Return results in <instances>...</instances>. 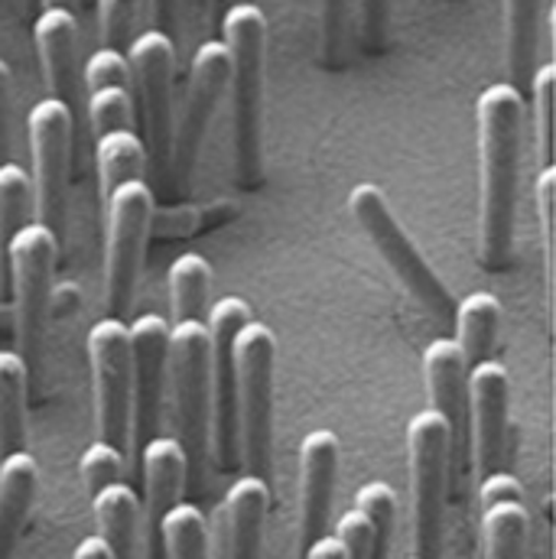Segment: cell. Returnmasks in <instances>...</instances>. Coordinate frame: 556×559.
<instances>
[{
	"mask_svg": "<svg viewBox=\"0 0 556 559\" xmlns=\"http://www.w3.org/2000/svg\"><path fill=\"white\" fill-rule=\"evenodd\" d=\"M478 159H482V202H478V261L498 274L514 254L518 215V173H521V128L524 98L508 82H495L478 95Z\"/></svg>",
	"mask_w": 556,
	"mask_h": 559,
	"instance_id": "obj_1",
	"label": "cell"
},
{
	"mask_svg": "<svg viewBox=\"0 0 556 559\" xmlns=\"http://www.w3.org/2000/svg\"><path fill=\"white\" fill-rule=\"evenodd\" d=\"M228 49V92H232V138L235 176L241 189L264 182V62H268V20L258 3H232L222 16Z\"/></svg>",
	"mask_w": 556,
	"mask_h": 559,
	"instance_id": "obj_2",
	"label": "cell"
},
{
	"mask_svg": "<svg viewBox=\"0 0 556 559\" xmlns=\"http://www.w3.org/2000/svg\"><path fill=\"white\" fill-rule=\"evenodd\" d=\"M348 212L358 222V228L365 231V238L371 241V248L378 251V258L388 264L391 277L407 289V296L417 302L429 319L452 329L456 299L446 289V283L439 280V274L426 264V258L419 254V248L414 245V238L404 231L398 215L391 212L388 195L375 182H358L348 192Z\"/></svg>",
	"mask_w": 556,
	"mask_h": 559,
	"instance_id": "obj_3",
	"label": "cell"
},
{
	"mask_svg": "<svg viewBox=\"0 0 556 559\" xmlns=\"http://www.w3.org/2000/svg\"><path fill=\"white\" fill-rule=\"evenodd\" d=\"M173 388L176 442L186 455V485L202 495L209 468V329L205 322H173L166 348Z\"/></svg>",
	"mask_w": 556,
	"mask_h": 559,
	"instance_id": "obj_4",
	"label": "cell"
},
{
	"mask_svg": "<svg viewBox=\"0 0 556 559\" xmlns=\"http://www.w3.org/2000/svg\"><path fill=\"white\" fill-rule=\"evenodd\" d=\"M238 361V439L248 475L271 485L274 475V378L277 338L264 322H248L235 338Z\"/></svg>",
	"mask_w": 556,
	"mask_h": 559,
	"instance_id": "obj_5",
	"label": "cell"
},
{
	"mask_svg": "<svg viewBox=\"0 0 556 559\" xmlns=\"http://www.w3.org/2000/svg\"><path fill=\"white\" fill-rule=\"evenodd\" d=\"M10 296H13V332H16V355L26 365L29 384L43 378V342H46V319H49V296H52V271L59 258V238L29 222L10 241Z\"/></svg>",
	"mask_w": 556,
	"mask_h": 559,
	"instance_id": "obj_6",
	"label": "cell"
},
{
	"mask_svg": "<svg viewBox=\"0 0 556 559\" xmlns=\"http://www.w3.org/2000/svg\"><path fill=\"white\" fill-rule=\"evenodd\" d=\"M251 322V306L241 296H222L209 316V452L222 472L241 465L238 439V361L235 338Z\"/></svg>",
	"mask_w": 556,
	"mask_h": 559,
	"instance_id": "obj_7",
	"label": "cell"
},
{
	"mask_svg": "<svg viewBox=\"0 0 556 559\" xmlns=\"http://www.w3.org/2000/svg\"><path fill=\"white\" fill-rule=\"evenodd\" d=\"M72 131L75 115L56 102L43 98L26 115L29 134V186H33V212L39 225H46L59 241L66 231L69 209V159H72Z\"/></svg>",
	"mask_w": 556,
	"mask_h": 559,
	"instance_id": "obj_8",
	"label": "cell"
},
{
	"mask_svg": "<svg viewBox=\"0 0 556 559\" xmlns=\"http://www.w3.org/2000/svg\"><path fill=\"white\" fill-rule=\"evenodd\" d=\"M150 225L153 192L146 179L121 182L105 195V306L111 319L131 309Z\"/></svg>",
	"mask_w": 556,
	"mask_h": 559,
	"instance_id": "obj_9",
	"label": "cell"
},
{
	"mask_svg": "<svg viewBox=\"0 0 556 559\" xmlns=\"http://www.w3.org/2000/svg\"><path fill=\"white\" fill-rule=\"evenodd\" d=\"M411 455V521H414V557L439 559L442 511L449 485V426L433 411H423L407 426Z\"/></svg>",
	"mask_w": 556,
	"mask_h": 559,
	"instance_id": "obj_10",
	"label": "cell"
},
{
	"mask_svg": "<svg viewBox=\"0 0 556 559\" xmlns=\"http://www.w3.org/2000/svg\"><path fill=\"white\" fill-rule=\"evenodd\" d=\"M228 85V49L222 39H205L189 62V82H186V102L179 118L173 121L169 138V159L166 173L173 182V192L182 195L189 189V179L196 173V159L202 150L205 131L215 118V108L222 102V92Z\"/></svg>",
	"mask_w": 556,
	"mask_h": 559,
	"instance_id": "obj_11",
	"label": "cell"
},
{
	"mask_svg": "<svg viewBox=\"0 0 556 559\" xmlns=\"http://www.w3.org/2000/svg\"><path fill=\"white\" fill-rule=\"evenodd\" d=\"M125 59L138 95L146 159H153V166L166 176L169 138H173V75H176L173 36L150 26L128 43Z\"/></svg>",
	"mask_w": 556,
	"mask_h": 559,
	"instance_id": "obj_12",
	"label": "cell"
},
{
	"mask_svg": "<svg viewBox=\"0 0 556 559\" xmlns=\"http://www.w3.org/2000/svg\"><path fill=\"white\" fill-rule=\"evenodd\" d=\"M88 365L95 388L98 439L128 452L131 429V342L121 319H98L88 332Z\"/></svg>",
	"mask_w": 556,
	"mask_h": 559,
	"instance_id": "obj_13",
	"label": "cell"
},
{
	"mask_svg": "<svg viewBox=\"0 0 556 559\" xmlns=\"http://www.w3.org/2000/svg\"><path fill=\"white\" fill-rule=\"evenodd\" d=\"M131 342V429L128 452L138 468L140 452L150 439L159 436L163 391H166V348L169 322L156 312H143L128 325Z\"/></svg>",
	"mask_w": 556,
	"mask_h": 559,
	"instance_id": "obj_14",
	"label": "cell"
},
{
	"mask_svg": "<svg viewBox=\"0 0 556 559\" xmlns=\"http://www.w3.org/2000/svg\"><path fill=\"white\" fill-rule=\"evenodd\" d=\"M140 481V554L143 559H166L163 521L179 504L186 488V455L176 439L156 436L143 445L134 468Z\"/></svg>",
	"mask_w": 556,
	"mask_h": 559,
	"instance_id": "obj_15",
	"label": "cell"
},
{
	"mask_svg": "<svg viewBox=\"0 0 556 559\" xmlns=\"http://www.w3.org/2000/svg\"><path fill=\"white\" fill-rule=\"evenodd\" d=\"M508 407H511V374L501 361H482L469 368L465 381V419L472 432L475 472L485 478L501 468L508 439Z\"/></svg>",
	"mask_w": 556,
	"mask_h": 559,
	"instance_id": "obj_16",
	"label": "cell"
},
{
	"mask_svg": "<svg viewBox=\"0 0 556 559\" xmlns=\"http://www.w3.org/2000/svg\"><path fill=\"white\" fill-rule=\"evenodd\" d=\"M335 472H339V436L332 429H312L299 442V547L303 550L319 537H326Z\"/></svg>",
	"mask_w": 556,
	"mask_h": 559,
	"instance_id": "obj_17",
	"label": "cell"
},
{
	"mask_svg": "<svg viewBox=\"0 0 556 559\" xmlns=\"http://www.w3.org/2000/svg\"><path fill=\"white\" fill-rule=\"evenodd\" d=\"M478 504L485 559H524V540L531 524L524 485L511 472L498 468L478 481Z\"/></svg>",
	"mask_w": 556,
	"mask_h": 559,
	"instance_id": "obj_18",
	"label": "cell"
},
{
	"mask_svg": "<svg viewBox=\"0 0 556 559\" xmlns=\"http://www.w3.org/2000/svg\"><path fill=\"white\" fill-rule=\"evenodd\" d=\"M33 43L39 52L43 79L49 98L62 102L72 115L82 95V69H79V20L72 10L49 7L39 10L33 23Z\"/></svg>",
	"mask_w": 556,
	"mask_h": 559,
	"instance_id": "obj_19",
	"label": "cell"
},
{
	"mask_svg": "<svg viewBox=\"0 0 556 559\" xmlns=\"http://www.w3.org/2000/svg\"><path fill=\"white\" fill-rule=\"evenodd\" d=\"M423 381L429 394V411L439 414L449 426V449L465 432V381L469 365L452 338H433L423 348Z\"/></svg>",
	"mask_w": 556,
	"mask_h": 559,
	"instance_id": "obj_20",
	"label": "cell"
},
{
	"mask_svg": "<svg viewBox=\"0 0 556 559\" xmlns=\"http://www.w3.org/2000/svg\"><path fill=\"white\" fill-rule=\"evenodd\" d=\"M271 508V485L241 475L225 495V559H261L264 524Z\"/></svg>",
	"mask_w": 556,
	"mask_h": 559,
	"instance_id": "obj_21",
	"label": "cell"
},
{
	"mask_svg": "<svg viewBox=\"0 0 556 559\" xmlns=\"http://www.w3.org/2000/svg\"><path fill=\"white\" fill-rule=\"evenodd\" d=\"M39 491V465L20 449L0 459V559H13L23 524L36 504Z\"/></svg>",
	"mask_w": 556,
	"mask_h": 559,
	"instance_id": "obj_22",
	"label": "cell"
},
{
	"mask_svg": "<svg viewBox=\"0 0 556 559\" xmlns=\"http://www.w3.org/2000/svg\"><path fill=\"white\" fill-rule=\"evenodd\" d=\"M541 3L544 0H501L505 7V66L508 85L518 92L531 88L541 43Z\"/></svg>",
	"mask_w": 556,
	"mask_h": 559,
	"instance_id": "obj_23",
	"label": "cell"
},
{
	"mask_svg": "<svg viewBox=\"0 0 556 559\" xmlns=\"http://www.w3.org/2000/svg\"><path fill=\"white\" fill-rule=\"evenodd\" d=\"M98 521V537L108 544L115 559H138L140 547V498L128 481H115L92 498Z\"/></svg>",
	"mask_w": 556,
	"mask_h": 559,
	"instance_id": "obj_24",
	"label": "cell"
},
{
	"mask_svg": "<svg viewBox=\"0 0 556 559\" xmlns=\"http://www.w3.org/2000/svg\"><path fill=\"white\" fill-rule=\"evenodd\" d=\"M456 345L469 368L492 361L498 329H501V299L495 293H469L462 302H456Z\"/></svg>",
	"mask_w": 556,
	"mask_h": 559,
	"instance_id": "obj_25",
	"label": "cell"
},
{
	"mask_svg": "<svg viewBox=\"0 0 556 559\" xmlns=\"http://www.w3.org/2000/svg\"><path fill=\"white\" fill-rule=\"evenodd\" d=\"M33 186L29 173L16 163L0 166V299H10V241L33 218Z\"/></svg>",
	"mask_w": 556,
	"mask_h": 559,
	"instance_id": "obj_26",
	"label": "cell"
},
{
	"mask_svg": "<svg viewBox=\"0 0 556 559\" xmlns=\"http://www.w3.org/2000/svg\"><path fill=\"white\" fill-rule=\"evenodd\" d=\"M166 286H169V316H173V322H205L209 293H212V264L202 254H192V251L179 254L169 264Z\"/></svg>",
	"mask_w": 556,
	"mask_h": 559,
	"instance_id": "obj_27",
	"label": "cell"
},
{
	"mask_svg": "<svg viewBox=\"0 0 556 559\" xmlns=\"http://www.w3.org/2000/svg\"><path fill=\"white\" fill-rule=\"evenodd\" d=\"M26 391L29 374L16 352H0V459L26 442Z\"/></svg>",
	"mask_w": 556,
	"mask_h": 559,
	"instance_id": "obj_28",
	"label": "cell"
},
{
	"mask_svg": "<svg viewBox=\"0 0 556 559\" xmlns=\"http://www.w3.org/2000/svg\"><path fill=\"white\" fill-rule=\"evenodd\" d=\"M95 153H98L102 195H108L121 182L143 179V173H146V146H143V140L138 138L134 128L108 131V134L95 138Z\"/></svg>",
	"mask_w": 556,
	"mask_h": 559,
	"instance_id": "obj_29",
	"label": "cell"
},
{
	"mask_svg": "<svg viewBox=\"0 0 556 559\" xmlns=\"http://www.w3.org/2000/svg\"><path fill=\"white\" fill-rule=\"evenodd\" d=\"M166 559H209V524L192 501H179L163 521Z\"/></svg>",
	"mask_w": 556,
	"mask_h": 559,
	"instance_id": "obj_30",
	"label": "cell"
},
{
	"mask_svg": "<svg viewBox=\"0 0 556 559\" xmlns=\"http://www.w3.org/2000/svg\"><path fill=\"white\" fill-rule=\"evenodd\" d=\"M88 124L92 134L102 138L108 131H125L134 124V98H131V85H98L88 88Z\"/></svg>",
	"mask_w": 556,
	"mask_h": 559,
	"instance_id": "obj_31",
	"label": "cell"
},
{
	"mask_svg": "<svg viewBox=\"0 0 556 559\" xmlns=\"http://www.w3.org/2000/svg\"><path fill=\"white\" fill-rule=\"evenodd\" d=\"M531 105H534V138L544 166H554V95H556V66L544 62L534 69L531 79Z\"/></svg>",
	"mask_w": 556,
	"mask_h": 559,
	"instance_id": "obj_32",
	"label": "cell"
},
{
	"mask_svg": "<svg viewBox=\"0 0 556 559\" xmlns=\"http://www.w3.org/2000/svg\"><path fill=\"white\" fill-rule=\"evenodd\" d=\"M355 508L371 521L375 527V559H388V544H391V527L398 514V495L388 481H368L355 495Z\"/></svg>",
	"mask_w": 556,
	"mask_h": 559,
	"instance_id": "obj_33",
	"label": "cell"
},
{
	"mask_svg": "<svg viewBox=\"0 0 556 559\" xmlns=\"http://www.w3.org/2000/svg\"><path fill=\"white\" fill-rule=\"evenodd\" d=\"M125 472H128V452H121L118 445H111L105 439L88 442V449L79 459V475H82L88 498H95L102 488H108L115 481H125Z\"/></svg>",
	"mask_w": 556,
	"mask_h": 559,
	"instance_id": "obj_34",
	"label": "cell"
},
{
	"mask_svg": "<svg viewBox=\"0 0 556 559\" xmlns=\"http://www.w3.org/2000/svg\"><path fill=\"white\" fill-rule=\"evenodd\" d=\"M140 3L143 0H98V26L105 49H128V43L138 36Z\"/></svg>",
	"mask_w": 556,
	"mask_h": 559,
	"instance_id": "obj_35",
	"label": "cell"
},
{
	"mask_svg": "<svg viewBox=\"0 0 556 559\" xmlns=\"http://www.w3.org/2000/svg\"><path fill=\"white\" fill-rule=\"evenodd\" d=\"M319 39L322 62L339 66L348 43V0H319Z\"/></svg>",
	"mask_w": 556,
	"mask_h": 559,
	"instance_id": "obj_36",
	"label": "cell"
},
{
	"mask_svg": "<svg viewBox=\"0 0 556 559\" xmlns=\"http://www.w3.org/2000/svg\"><path fill=\"white\" fill-rule=\"evenodd\" d=\"M332 537L342 544V550H345L348 559H375V527H371V521L358 508L345 511L335 521V534Z\"/></svg>",
	"mask_w": 556,
	"mask_h": 559,
	"instance_id": "obj_37",
	"label": "cell"
},
{
	"mask_svg": "<svg viewBox=\"0 0 556 559\" xmlns=\"http://www.w3.org/2000/svg\"><path fill=\"white\" fill-rule=\"evenodd\" d=\"M82 85L98 88V85H131V72H128V59L118 49H95L82 69Z\"/></svg>",
	"mask_w": 556,
	"mask_h": 559,
	"instance_id": "obj_38",
	"label": "cell"
},
{
	"mask_svg": "<svg viewBox=\"0 0 556 559\" xmlns=\"http://www.w3.org/2000/svg\"><path fill=\"white\" fill-rule=\"evenodd\" d=\"M537 215H541V235H544V264L547 283H554V202H556V166H544L534 186Z\"/></svg>",
	"mask_w": 556,
	"mask_h": 559,
	"instance_id": "obj_39",
	"label": "cell"
},
{
	"mask_svg": "<svg viewBox=\"0 0 556 559\" xmlns=\"http://www.w3.org/2000/svg\"><path fill=\"white\" fill-rule=\"evenodd\" d=\"M388 3L391 0H362V43L368 52H378L385 46L388 33Z\"/></svg>",
	"mask_w": 556,
	"mask_h": 559,
	"instance_id": "obj_40",
	"label": "cell"
},
{
	"mask_svg": "<svg viewBox=\"0 0 556 559\" xmlns=\"http://www.w3.org/2000/svg\"><path fill=\"white\" fill-rule=\"evenodd\" d=\"M10 108H13V75L10 66L0 59V166L10 163L7 150H10Z\"/></svg>",
	"mask_w": 556,
	"mask_h": 559,
	"instance_id": "obj_41",
	"label": "cell"
},
{
	"mask_svg": "<svg viewBox=\"0 0 556 559\" xmlns=\"http://www.w3.org/2000/svg\"><path fill=\"white\" fill-rule=\"evenodd\" d=\"M176 3H179V0H150L153 29L173 36V29H176Z\"/></svg>",
	"mask_w": 556,
	"mask_h": 559,
	"instance_id": "obj_42",
	"label": "cell"
},
{
	"mask_svg": "<svg viewBox=\"0 0 556 559\" xmlns=\"http://www.w3.org/2000/svg\"><path fill=\"white\" fill-rule=\"evenodd\" d=\"M303 559H348V557H345L342 544H339L332 534H326V537H319L316 544H309V547L303 550Z\"/></svg>",
	"mask_w": 556,
	"mask_h": 559,
	"instance_id": "obj_43",
	"label": "cell"
},
{
	"mask_svg": "<svg viewBox=\"0 0 556 559\" xmlns=\"http://www.w3.org/2000/svg\"><path fill=\"white\" fill-rule=\"evenodd\" d=\"M72 559H115L111 557V550H108V544L95 534V537H85L79 547H75V554Z\"/></svg>",
	"mask_w": 556,
	"mask_h": 559,
	"instance_id": "obj_44",
	"label": "cell"
},
{
	"mask_svg": "<svg viewBox=\"0 0 556 559\" xmlns=\"http://www.w3.org/2000/svg\"><path fill=\"white\" fill-rule=\"evenodd\" d=\"M232 7V0H209V13H212V23H218L225 16V10Z\"/></svg>",
	"mask_w": 556,
	"mask_h": 559,
	"instance_id": "obj_45",
	"label": "cell"
},
{
	"mask_svg": "<svg viewBox=\"0 0 556 559\" xmlns=\"http://www.w3.org/2000/svg\"><path fill=\"white\" fill-rule=\"evenodd\" d=\"M43 3V10H49V7H62V10H72L75 13V7H79V0H39Z\"/></svg>",
	"mask_w": 556,
	"mask_h": 559,
	"instance_id": "obj_46",
	"label": "cell"
},
{
	"mask_svg": "<svg viewBox=\"0 0 556 559\" xmlns=\"http://www.w3.org/2000/svg\"><path fill=\"white\" fill-rule=\"evenodd\" d=\"M407 559H419V557H407Z\"/></svg>",
	"mask_w": 556,
	"mask_h": 559,
	"instance_id": "obj_47",
	"label": "cell"
}]
</instances>
